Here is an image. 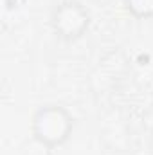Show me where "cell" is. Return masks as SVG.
I'll use <instances>...</instances> for the list:
<instances>
[{
  "label": "cell",
  "mask_w": 153,
  "mask_h": 155,
  "mask_svg": "<svg viewBox=\"0 0 153 155\" xmlns=\"http://www.w3.org/2000/svg\"><path fill=\"white\" fill-rule=\"evenodd\" d=\"M74 130V117L61 105H43L33 114L31 135L47 143L50 148L63 146Z\"/></svg>",
  "instance_id": "cell-1"
},
{
  "label": "cell",
  "mask_w": 153,
  "mask_h": 155,
  "mask_svg": "<svg viewBox=\"0 0 153 155\" xmlns=\"http://www.w3.org/2000/svg\"><path fill=\"white\" fill-rule=\"evenodd\" d=\"M50 25L60 40L76 41L88 31L90 13L77 0H65L54 7L50 15Z\"/></svg>",
  "instance_id": "cell-2"
},
{
  "label": "cell",
  "mask_w": 153,
  "mask_h": 155,
  "mask_svg": "<svg viewBox=\"0 0 153 155\" xmlns=\"http://www.w3.org/2000/svg\"><path fill=\"white\" fill-rule=\"evenodd\" d=\"M124 7L137 20L153 18V0H124Z\"/></svg>",
  "instance_id": "cell-3"
},
{
  "label": "cell",
  "mask_w": 153,
  "mask_h": 155,
  "mask_svg": "<svg viewBox=\"0 0 153 155\" xmlns=\"http://www.w3.org/2000/svg\"><path fill=\"white\" fill-rule=\"evenodd\" d=\"M52 150L54 148H50L47 143L31 135V139H27L22 146V155H52Z\"/></svg>",
  "instance_id": "cell-4"
},
{
  "label": "cell",
  "mask_w": 153,
  "mask_h": 155,
  "mask_svg": "<svg viewBox=\"0 0 153 155\" xmlns=\"http://www.w3.org/2000/svg\"><path fill=\"white\" fill-rule=\"evenodd\" d=\"M4 5H5V9L9 11V9H13V7H16V0H4Z\"/></svg>",
  "instance_id": "cell-5"
}]
</instances>
